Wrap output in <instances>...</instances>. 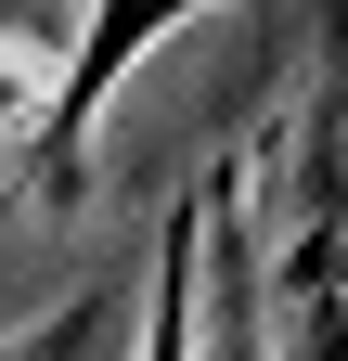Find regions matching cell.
Returning a JSON list of instances; mask_svg holds the SVG:
<instances>
[{"label": "cell", "mask_w": 348, "mask_h": 361, "mask_svg": "<svg viewBox=\"0 0 348 361\" xmlns=\"http://www.w3.org/2000/svg\"><path fill=\"white\" fill-rule=\"evenodd\" d=\"M194 348V207H181V233H168V271H155V348L142 361H181Z\"/></svg>", "instance_id": "cell-2"}, {"label": "cell", "mask_w": 348, "mask_h": 361, "mask_svg": "<svg viewBox=\"0 0 348 361\" xmlns=\"http://www.w3.org/2000/svg\"><path fill=\"white\" fill-rule=\"evenodd\" d=\"M65 78L77 65H52L39 39H0V155L39 142V129H65Z\"/></svg>", "instance_id": "cell-1"}]
</instances>
